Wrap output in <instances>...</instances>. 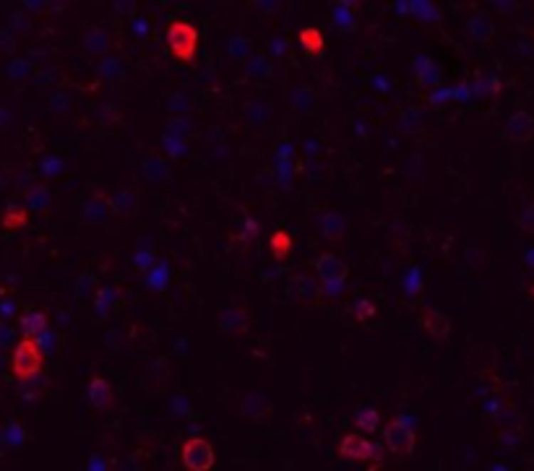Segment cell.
<instances>
[{
    "label": "cell",
    "instance_id": "7a4b0ae2",
    "mask_svg": "<svg viewBox=\"0 0 534 471\" xmlns=\"http://www.w3.org/2000/svg\"><path fill=\"white\" fill-rule=\"evenodd\" d=\"M167 47L175 60L193 63L199 53V29L188 21H172L167 26Z\"/></svg>",
    "mask_w": 534,
    "mask_h": 471
},
{
    "label": "cell",
    "instance_id": "8d00e7d4",
    "mask_svg": "<svg viewBox=\"0 0 534 471\" xmlns=\"http://www.w3.org/2000/svg\"><path fill=\"white\" fill-rule=\"evenodd\" d=\"M117 70H120V65H117V60H115V58H107V60L102 63V73H105L107 78H112Z\"/></svg>",
    "mask_w": 534,
    "mask_h": 471
},
{
    "label": "cell",
    "instance_id": "d590c367",
    "mask_svg": "<svg viewBox=\"0 0 534 471\" xmlns=\"http://www.w3.org/2000/svg\"><path fill=\"white\" fill-rule=\"evenodd\" d=\"M61 169H63L61 159H45V162H42V172H45V175H58Z\"/></svg>",
    "mask_w": 534,
    "mask_h": 471
},
{
    "label": "cell",
    "instance_id": "836d02e7",
    "mask_svg": "<svg viewBox=\"0 0 534 471\" xmlns=\"http://www.w3.org/2000/svg\"><path fill=\"white\" fill-rule=\"evenodd\" d=\"M253 73V76H266L268 70V63H266V58H253L251 60V68H248Z\"/></svg>",
    "mask_w": 534,
    "mask_h": 471
},
{
    "label": "cell",
    "instance_id": "52a82bcc",
    "mask_svg": "<svg viewBox=\"0 0 534 471\" xmlns=\"http://www.w3.org/2000/svg\"><path fill=\"white\" fill-rule=\"evenodd\" d=\"M107 203H110V211L117 213V216H136L138 208H141V196L133 188H122L115 190L112 196L107 198Z\"/></svg>",
    "mask_w": 534,
    "mask_h": 471
},
{
    "label": "cell",
    "instance_id": "f1b7e54d",
    "mask_svg": "<svg viewBox=\"0 0 534 471\" xmlns=\"http://www.w3.org/2000/svg\"><path fill=\"white\" fill-rule=\"evenodd\" d=\"M420 70H417V78H420L422 86H438V68L435 65H430V63H425V58H420Z\"/></svg>",
    "mask_w": 534,
    "mask_h": 471
},
{
    "label": "cell",
    "instance_id": "ac0fdd59",
    "mask_svg": "<svg viewBox=\"0 0 534 471\" xmlns=\"http://www.w3.org/2000/svg\"><path fill=\"white\" fill-rule=\"evenodd\" d=\"M141 172H144L146 180H149V183H154V185H164V180L169 177L167 162L159 159V157H152V159H146L144 164H141Z\"/></svg>",
    "mask_w": 534,
    "mask_h": 471
},
{
    "label": "cell",
    "instance_id": "4316f807",
    "mask_svg": "<svg viewBox=\"0 0 534 471\" xmlns=\"http://www.w3.org/2000/svg\"><path fill=\"white\" fill-rule=\"evenodd\" d=\"M516 227H519L521 232H527V235H534V201H529V203L521 208V213L516 216Z\"/></svg>",
    "mask_w": 534,
    "mask_h": 471
},
{
    "label": "cell",
    "instance_id": "2e32d148",
    "mask_svg": "<svg viewBox=\"0 0 534 471\" xmlns=\"http://www.w3.org/2000/svg\"><path fill=\"white\" fill-rule=\"evenodd\" d=\"M23 206H26V211H47L53 206V193L47 185H31L23 196Z\"/></svg>",
    "mask_w": 534,
    "mask_h": 471
},
{
    "label": "cell",
    "instance_id": "d4e9b609",
    "mask_svg": "<svg viewBox=\"0 0 534 471\" xmlns=\"http://www.w3.org/2000/svg\"><path fill=\"white\" fill-rule=\"evenodd\" d=\"M271 253H274L276 260L287 258L292 253V237L287 235V232H274V235H271Z\"/></svg>",
    "mask_w": 534,
    "mask_h": 471
},
{
    "label": "cell",
    "instance_id": "f35d334b",
    "mask_svg": "<svg viewBox=\"0 0 534 471\" xmlns=\"http://www.w3.org/2000/svg\"><path fill=\"white\" fill-rule=\"evenodd\" d=\"M3 367H6V354L0 351V370H3Z\"/></svg>",
    "mask_w": 534,
    "mask_h": 471
},
{
    "label": "cell",
    "instance_id": "d6986e66",
    "mask_svg": "<svg viewBox=\"0 0 534 471\" xmlns=\"http://www.w3.org/2000/svg\"><path fill=\"white\" fill-rule=\"evenodd\" d=\"M107 213H110V203H107L105 196H92L84 203V219L89 221V224H100V221H105Z\"/></svg>",
    "mask_w": 534,
    "mask_h": 471
},
{
    "label": "cell",
    "instance_id": "30bf717a",
    "mask_svg": "<svg viewBox=\"0 0 534 471\" xmlns=\"http://www.w3.org/2000/svg\"><path fill=\"white\" fill-rule=\"evenodd\" d=\"M287 292H290V297L300 300V302H315V300L323 295L318 284L308 274H292L290 279H287Z\"/></svg>",
    "mask_w": 534,
    "mask_h": 471
},
{
    "label": "cell",
    "instance_id": "3957f363",
    "mask_svg": "<svg viewBox=\"0 0 534 471\" xmlns=\"http://www.w3.org/2000/svg\"><path fill=\"white\" fill-rule=\"evenodd\" d=\"M180 461L188 471H211L214 469V448L204 438H191L180 445Z\"/></svg>",
    "mask_w": 534,
    "mask_h": 471
},
{
    "label": "cell",
    "instance_id": "9a60e30c",
    "mask_svg": "<svg viewBox=\"0 0 534 471\" xmlns=\"http://www.w3.org/2000/svg\"><path fill=\"white\" fill-rule=\"evenodd\" d=\"M47 326L50 320L42 310H29L19 318V328H21L23 339H39L42 334H47Z\"/></svg>",
    "mask_w": 534,
    "mask_h": 471
},
{
    "label": "cell",
    "instance_id": "4dcf8cb0",
    "mask_svg": "<svg viewBox=\"0 0 534 471\" xmlns=\"http://www.w3.org/2000/svg\"><path fill=\"white\" fill-rule=\"evenodd\" d=\"M245 115H248V120H251L253 125H261V122L266 120L268 110H266V107H263V105H261L258 99H256V102H253V105L248 107V112H245Z\"/></svg>",
    "mask_w": 534,
    "mask_h": 471
},
{
    "label": "cell",
    "instance_id": "7402d4cb",
    "mask_svg": "<svg viewBox=\"0 0 534 471\" xmlns=\"http://www.w3.org/2000/svg\"><path fill=\"white\" fill-rule=\"evenodd\" d=\"M355 425H357V430H362V433L373 435L375 430H378V425H381V414L375 409H360L357 414H355Z\"/></svg>",
    "mask_w": 534,
    "mask_h": 471
},
{
    "label": "cell",
    "instance_id": "603a6c76",
    "mask_svg": "<svg viewBox=\"0 0 534 471\" xmlns=\"http://www.w3.org/2000/svg\"><path fill=\"white\" fill-rule=\"evenodd\" d=\"M243 411H245V417L261 419V417H266L271 409H268V403L263 401V396H261V393H251L243 401Z\"/></svg>",
    "mask_w": 534,
    "mask_h": 471
},
{
    "label": "cell",
    "instance_id": "484cf974",
    "mask_svg": "<svg viewBox=\"0 0 534 471\" xmlns=\"http://www.w3.org/2000/svg\"><path fill=\"white\" fill-rule=\"evenodd\" d=\"M378 315V307H375L373 300H360L355 307H352V318L357 323H370V320Z\"/></svg>",
    "mask_w": 534,
    "mask_h": 471
},
{
    "label": "cell",
    "instance_id": "e575fe53",
    "mask_svg": "<svg viewBox=\"0 0 534 471\" xmlns=\"http://www.w3.org/2000/svg\"><path fill=\"white\" fill-rule=\"evenodd\" d=\"M8 73H11V76H19V78L26 76V73H29V63H26V60H14V63H11V68H8Z\"/></svg>",
    "mask_w": 534,
    "mask_h": 471
},
{
    "label": "cell",
    "instance_id": "ba28073f",
    "mask_svg": "<svg viewBox=\"0 0 534 471\" xmlns=\"http://www.w3.org/2000/svg\"><path fill=\"white\" fill-rule=\"evenodd\" d=\"M420 326L427 336H433L438 342H446L451 334V320L446 318L441 310H435V307H425V310H422Z\"/></svg>",
    "mask_w": 534,
    "mask_h": 471
},
{
    "label": "cell",
    "instance_id": "1f68e13d",
    "mask_svg": "<svg viewBox=\"0 0 534 471\" xmlns=\"http://www.w3.org/2000/svg\"><path fill=\"white\" fill-rule=\"evenodd\" d=\"M320 292L326 297H342L344 295V279H328L320 284Z\"/></svg>",
    "mask_w": 534,
    "mask_h": 471
},
{
    "label": "cell",
    "instance_id": "9c48e42d",
    "mask_svg": "<svg viewBox=\"0 0 534 471\" xmlns=\"http://www.w3.org/2000/svg\"><path fill=\"white\" fill-rule=\"evenodd\" d=\"M216 323H219V328L227 331V334L243 336V334H248V328H251V315H248L245 307H224Z\"/></svg>",
    "mask_w": 534,
    "mask_h": 471
},
{
    "label": "cell",
    "instance_id": "277c9868",
    "mask_svg": "<svg viewBox=\"0 0 534 471\" xmlns=\"http://www.w3.org/2000/svg\"><path fill=\"white\" fill-rule=\"evenodd\" d=\"M383 443H386V448H389L394 456L404 458V456H409L414 450V445H417V435H414L412 427L402 425L399 419H391L389 425L383 427Z\"/></svg>",
    "mask_w": 534,
    "mask_h": 471
},
{
    "label": "cell",
    "instance_id": "8992f818",
    "mask_svg": "<svg viewBox=\"0 0 534 471\" xmlns=\"http://www.w3.org/2000/svg\"><path fill=\"white\" fill-rule=\"evenodd\" d=\"M506 138L511 144H529L534 138V117L529 112H513L508 120H506V128H503Z\"/></svg>",
    "mask_w": 534,
    "mask_h": 471
},
{
    "label": "cell",
    "instance_id": "5bb4252c",
    "mask_svg": "<svg viewBox=\"0 0 534 471\" xmlns=\"http://www.w3.org/2000/svg\"><path fill=\"white\" fill-rule=\"evenodd\" d=\"M318 229L328 243H339V240H344V235H347V219H344L342 213L326 211L318 219Z\"/></svg>",
    "mask_w": 534,
    "mask_h": 471
},
{
    "label": "cell",
    "instance_id": "e0dca14e",
    "mask_svg": "<svg viewBox=\"0 0 534 471\" xmlns=\"http://www.w3.org/2000/svg\"><path fill=\"white\" fill-rule=\"evenodd\" d=\"M290 107L298 115H308L315 110V92L310 86H295L290 92Z\"/></svg>",
    "mask_w": 534,
    "mask_h": 471
},
{
    "label": "cell",
    "instance_id": "6da1fadb",
    "mask_svg": "<svg viewBox=\"0 0 534 471\" xmlns=\"http://www.w3.org/2000/svg\"><path fill=\"white\" fill-rule=\"evenodd\" d=\"M45 370V349L39 346L37 339H21L11 351V375L19 383H29L39 378Z\"/></svg>",
    "mask_w": 534,
    "mask_h": 471
},
{
    "label": "cell",
    "instance_id": "d6a6232c",
    "mask_svg": "<svg viewBox=\"0 0 534 471\" xmlns=\"http://www.w3.org/2000/svg\"><path fill=\"white\" fill-rule=\"evenodd\" d=\"M23 440V430L19 425H8L6 427V443L8 445H19Z\"/></svg>",
    "mask_w": 534,
    "mask_h": 471
},
{
    "label": "cell",
    "instance_id": "8fae6325",
    "mask_svg": "<svg viewBox=\"0 0 534 471\" xmlns=\"http://www.w3.org/2000/svg\"><path fill=\"white\" fill-rule=\"evenodd\" d=\"M86 396H89V403H92L97 411H110L115 406V393L112 386L107 383L105 378H92L89 380V388H86Z\"/></svg>",
    "mask_w": 534,
    "mask_h": 471
},
{
    "label": "cell",
    "instance_id": "44dd1931",
    "mask_svg": "<svg viewBox=\"0 0 534 471\" xmlns=\"http://www.w3.org/2000/svg\"><path fill=\"white\" fill-rule=\"evenodd\" d=\"M300 45H303V50L308 55H320L326 42H323V34L318 29H303L300 31Z\"/></svg>",
    "mask_w": 534,
    "mask_h": 471
},
{
    "label": "cell",
    "instance_id": "83f0119b",
    "mask_svg": "<svg viewBox=\"0 0 534 471\" xmlns=\"http://www.w3.org/2000/svg\"><path fill=\"white\" fill-rule=\"evenodd\" d=\"M94 292H100V287H97V279H94L92 274H81L76 279V295L81 297V300H86L89 295H94Z\"/></svg>",
    "mask_w": 534,
    "mask_h": 471
},
{
    "label": "cell",
    "instance_id": "ffe728a7",
    "mask_svg": "<svg viewBox=\"0 0 534 471\" xmlns=\"http://www.w3.org/2000/svg\"><path fill=\"white\" fill-rule=\"evenodd\" d=\"M26 221H29L26 206H8L6 213H3V219H0V224H3V229H8V232H16V229L26 227Z\"/></svg>",
    "mask_w": 534,
    "mask_h": 471
},
{
    "label": "cell",
    "instance_id": "74e56055",
    "mask_svg": "<svg viewBox=\"0 0 534 471\" xmlns=\"http://www.w3.org/2000/svg\"><path fill=\"white\" fill-rule=\"evenodd\" d=\"M14 312H16V302H11V300H3V302H0V315H3V318H11Z\"/></svg>",
    "mask_w": 534,
    "mask_h": 471
},
{
    "label": "cell",
    "instance_id": "4fadbf2b",
    "mask_svg": "<svg viewBox=\"0 0 534 471\" xmlns=\"http://www.w3.org/2000/svg\"><path fill=\"white\" fill-rule=\"evenodd\" d=\"M466 34H469V39H474V42H490V39L496 37V18L490 14H485V11L474 14L472 18L466 21Z\"/></svg>",
    "mask_w": 534,
    "mask_h": 471
},
{
    "label": "cell",
    "instance_id": "7c38bea8",
    "mask_svg": "<svg viewBox=\"0 0 534 471\" xmlns=\"http://www.w3.org/2000/svg\"><path fill=\"white\" fill-rule=\"evenodd\" d=\"M313 268H315V274L320 276V282H328V279H347V274H350L347 263H344L339 255H334V253H323V255H318Z\"/></svg>",
    "mask_w": 534,
    "mask_h": 471
},
{
    "label": "cell",
    "instance_id": "f546056e",
    "mask_svg": "<svg viewBox=\"0 0 534 471\" xmlns=\"http://www.w3.org/2000/svg\"><path fill=\"white\" fill-rule=\"evenodd\" d=\"M16 331L8 323H0V351L3 349H16Z\"/></svg>",
    "mask_w": 534,
    "mask_h": 471
},
{
    "label": "cell",
    "instance_id": "cb8c5ba5",
    "mask_svg": "<svg viewBox=\"0 0 534 471\" xmlns=\"http://www.w3.org/2000/svg\"><path fill=\"white\" fill-rule=\"evenodd\" d=\"M84 47H86V53L102 55L107 50V34L102 29H89V31H86Z\"/></svg>",
    "mask_w": 534,
    "mask_h": 471
},
{
    "label": "cell",
    "instance_id": "5b68a950",
    "mask_svg": "<svg viewBox=\"0 0 534 471\" xmlns=\"http://www.w3.org/2000/svg\"><path fill=\"white\" fill-rule=\"evenodd\" d=\"M339 456L347 458V461H362V464H367V461H381V450H378V445H373V443L367 440V438H362V435H355V433H347L339 440Z\"/></svg>",
    "mask_w": 534,
    "mask_h": 471
}]
</instances>
